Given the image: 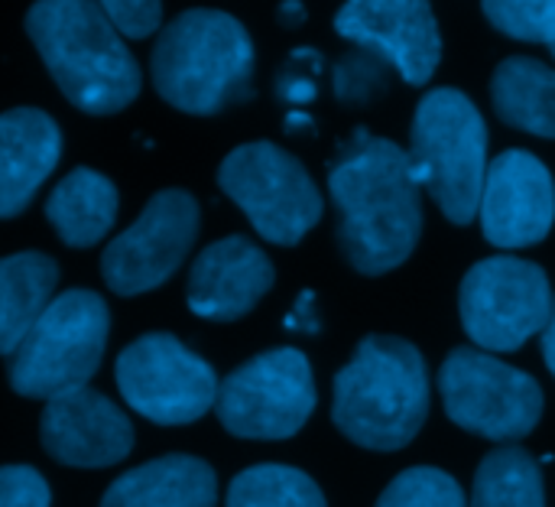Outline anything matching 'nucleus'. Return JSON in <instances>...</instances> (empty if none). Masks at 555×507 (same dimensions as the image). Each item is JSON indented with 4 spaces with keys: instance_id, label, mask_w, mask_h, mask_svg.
Here are the masks:
<instances>
[{
    "instance_id": "obj_1",
    "label": "nucleus",
    "mask_w": 555,
    "mask_h": 507,
    "mask_svg": "<svg viewBox=\"0 0 555 507\" xmlns=\"http://www.w3.org/2000/svg\"><path fill=\"white\" fill-rule=\"evenodd\" d=\"M328 192L341 215L338 244L354 270L380 277L416 251L423 189L413 179L410 153L393 140L358 130L332 166Z\"/></svg>"
},
{
    "instance_id": "obj_2",
    "label": "nucleus",
    "mask_w": 555,
    "mask_h": 507,
    "mask_svg": "<svg viewBox=\"0 0 555 507\" xmlns=\"http://www.w3.org/2000/svg\"><path fill=\"white\" fill-rule=\"evenodd\" d=\"M429 417V371L420 348L397 335H367L335 378L332 420L358 446L397 453Z\"/></svg>"
},
{
    "instance_id": "obj_3",
    "label": "nucleus",
    "mask_w": 555,
    "mask_h": 507,
    "mask_svg": "<svg viewBox=\"0 0 555 507\" xmlns=\"http://www.w3.org/2000/svg\"><path fill=\"white\" fill-rule=\"evenodd\" d=\"M26 33L62 94L85 114H117L140 94V68L101 3L42 0Z\"/></svg>"
},
{
    "instance_id": "obj_4",
    "label": "nucleus",
    "mask_w": 555,
    "mask_h": 507,
    "mask_svg": "<svg viewBox=\"0 0 555 507\" xmlns=\"http://www.w3.org/2000/svg\"><path fill=\"white\" fill-rule=\"evenodd\" d=\"M159 98L185 114H218L254 94V42L221 10H185L159 36L153 59Z\"/></svg>"
},
{
    "instance_id": "obj_5",
    "label": "nucleus",
    "mask_w": 555,
    "mask_h": 507,
    "mask_svg": "<svg viewBox=\"0 0 555 507\" xmlns=\"http://www.w3.org/2000/svg\"><path fill=\"white\" fill-rule=\"evenodd\" d=\"M410 169L442 215L468 225L481 208L488 176V127L475 101L459 88L429 91L413 117Z\"/></svg>"
},
{
    "instance_id": "obj_6",
    "label": "nucleus",
    "mask_w": 555,
    "mask_h": 507,
    "mask_svg": "<svg viewBox=\"0 0 555 507\" xmlns=\"http://www.w3.org/2000/svg\"><path fill=\"white\" fill-rule=\"evenodd\" d=\"M107 303L91 290H68L49 303L20 348L10 355V388L33 401H52L88 388L107 348Z\"/></svg>"
},
{
    "instance_id": "obj_7",
    "label": "nucleus",
    "mask_w": 555,
    "mask_h": 507,
    "mask_svg": "<svg viewBox=\"0 0 555 507\" xmlns=\"http://www.w3.org/2000/svg\"><path fill=\"white\" fill-rule=\"evenodd\" d=\"M218 186L270 244H299L322 218V195L306 166L270 140L231 150L218 169Z\"/></svg>"
},
{
    "instance_id": "obj_8",
    "label": "nucleus",
    "mask_w": 555,
    "mask_h": 507,
    "mask_svg": "<svg viewBox=\"0 0 555 507\" xmlns=\"http://www.w3.org/2000/svg\"><path fill=\"white\" fill-rule=\"evenodd\" d=\"M439 391L455 427L494 440L517 443L530 436L543 417L540 384L478 348H455L439 368Z\"/></svg>"
},
{
    "instance_id": "obj_9",
    "label": "nucleus",
    "mask_w": 555,
    "mask_h": 507,
    "mask_svg": "<svg viewBox=\"0 0 555 507\" xmlns=\"http://www.w3.org/2000/svg\"><path fill=\"white\" fill-rule=\"evenodd\" d=\"M553 287L540 264L498 254L478 261L459 293L462 326L485 352H517L553 316Z\"/></svg>"
},
{
    "instance_id": "obj_10",
    "label": "nucleus",
    "mask_w": 555,
    "mask_h": 507,
    "mask_svg": "<svg viewBox=\"0 0 555 507\" xmlns=\"http://www.w3.org/2000/svg\"><path fill=\"white\" fill-rule=\"evenodd\" d=\"M312 410V368L296 348H273L244 362L221 381L215 401L221 427L241 440H289Z\"/></svg>"
},
{
    "instance_id": "obj_11",
    "label": "nucleus",
    "mask_w": 555,
    "mask_h": 507,
    "mask_svg": "<svg viewBox=\"0 0 555 507\" xmlns=\"http://www.w3.org/2000/svg\"><path fill=\"white\" fill-rule=\"evenodd\" d=\"M117 388L130 410L159 423L182 427L205 417L218 401L215 368L169 332H150L117 355Z\"/></svg>"
},
{
    "instance_id": "obj_12",
    "label": "nucleus",
    "mask_w": 555,
    "mask_h": 507,
    "mask_svg": "<svg viewBox=\"0 0 555 507\" xmlns=\"http://www.w3.org/2000/svg\"><path fill=\"white\" fill-rule=\"evenodd\" d=\"M198 202L189 192H156L140 218L104 248V283L117 296H140L163 287L189 257L198 238Z\"/></svg>"
},
{
    "instance_id": "obj_13",
    "label": "nucleus",
    "mask_w": 555,
    "mask_h": 507,
    "mask_svg": "<svg viewBox=\"0 0 555 507\" xmlns=\"http://www.w3.org/2000/svg\"><path fill=\"white\" fill-rule=\"evenodd\" d=\"M555 221V182L546 163L527 150H504L488 163L481 228L494 248L540 244Z\"/></svg>"
},
{
    "instance_id": "obj_14",
    "label": "nucleus",
    "mask_w": 555,
    "mask_h": 507,
    "mask_svg": "<svg viewBox=\"0 0 555 507\" xmlns=\"http://www.w3.org/2000/svg\"><path fill=\"white\" fill-rule=\"evenodd\" d=\"M338 36L380 52L406 85H426L442 59V36L429 3L420 0H354L335 16Z\"/></svg>"
},
{
    "instance_id": "obj_15",
    "label": "nucleus",
    "mask_w": 555,
    "mask_h": 507,
    "mask_svg": "<svg viewBox=\"0 0 555 507\" xmlns=\"http://www.w3.org/2000/svg\"><path fill=\"white\" fill-rule=\"evenodd\" d=\"M39 440L42 449L62 466L107 469L130 456L133 427L117 404L91 388H81L46 401Z\"/></svg>"
},
{
    "instance_id": "obj_16",
    "label": "nucleus",
    "mask_w": 555,
    "mask_h": 507,
    "mask_svg": "<svg viewBox=\"0 0 555 507\" xmlns=\"http://www.w3.org/2000/svg\"><path fill=\"white\" fill-rule=\"evenodd\" d=\"M270 257L247 238L231 235L208 244L189 274V309L211 322L247 316L273 287Z\"/></svg>"
},
{
    "instance_id": "obj_17",
    "label": "nucleus",
    "mask_w": 555,
    "mask_h": 507,
    "mask_svg": "<svg viewBox=\"0 0 555 507\" xmlns=\"http://www.w3.org/2000/svg\"><path fill=\"white\" fill-rule=\"evenodd\" d=\"M62 153L59 124L39 107L0 114V218L20 215L49 179Z\"/></svg>"
},
{
    "instance_id": "obj_18",
    "label": "nucleus",
    "mask_w": 555,
    "mask_h": 507,
    "mask_svg": "<svg viewBox=\"0 0 555 507\" xmlns=\"http://www.w3.org/2000/svg\"><path fill=\"white\" fill-rule=\"evenodd\" d=\"M215 469L195 456H163L124 472L101 507H215Z\"/></svg>"
},
{
    "instance_id": "obj_19",
    "label": "nucleus",
    "mask_w": 555,
    "mask_h": 507,
    "mask_svg": "<svg viewBox=\"0 0 555 507\" xmlns=\"http://www.w3.org/2000/svg\"><path fill=\"white\" fill-rule=\"evenodd\" d=\"M59 264L39 251L0 257V355H13L52 303Z\"/></svg>"
},
{
    "instance_id": "obj_20",
    "label": "nucleus",
    "mask_w": 555,
    "mask_h": 507,
    "mask_svg": "<svg viewBox=\"0 0 555 507\" xmlns=\"http://www.w3.org/2000/svg\"><path fill=\"white\" fill-rule=\"evenodd\" d=\"M46 218L68 248H94L117 218V189L107 176L78 166L49 192Z\"/></svg>"
},
{
    "instance_id": "obj_21",
    "label": "nucleus",
    "mask_w": 555,
    "mask_h": 507,
    "mask_svg": "<svg viewBox=\"0 0 555 507\" xmlns=\"http://www.w3.org/2000/svg\"><path fill=\"white\" fill-rule=\"evenodd\" d=\"M491 101L504 124L555 140V68L533 55H511L494 68Z\"/></svg>"
},
{
    "instance_id": "obj_22",
    "label": "nucleus",
    "mask_w": 555,
    "mask_h": 507,
    "mask_svg": "<svg viewBox=\"0 0 555 507\" xmlns=\"http://www.w3.org/2000/svg\"><path fill=\"white\" fill-rule=\"evenodd\" d=\"M472 507H546L537 459L517 446L488 453L475 472Z\"/></svg>"
},
{
    "instance_id": "obj_23",
    "label": "nucleus",
    "mask_w": 555,
    "mask_h": 507,
    "mask_svg": "<svg viewBox=\"0 0 555 507\" xmlns=\"http://www.w3.org/2000/svg\"><path fill=\"white\" fill-rule=\"evenodd\" d=\"M228 507H328L322 489L293 466H254L234 476Z\"/></svg>"
},
{
    "instance_id": "obj_24",
    "label": "nucleus",
    "mask_w": 555,
    "mask_h": 507,
    "mask_svg": "<svg viewBox=\"0 0 555 507\" xmlns=\"http://www.w3.org/2000/svg\"><path fill=\"white\" fill-rule=\"evenodd\" d=\"M377 507H465V492L449 472L416 466L387 485Z\"/></svg>"
},
{
    "instance_id": "obj_25",
    "label": "nucleus",
    "mask_w": 555,
    "mask_h": 507,
    "mask_svg": "<svg viewBox=\"0 0 555 507\" xmlns=\"http://www.w3.org/2000/svg\"><path fill=\"white\" fill-rule=\"evenodd\" d=\"M485 16L494 29L520 42H550L555 29V0H504L485 3Z\"/></svg>"
},
{
    "instance_id": "obj_26",
    "label": "nucleus",
    "mask_w": 555,
    "mask_h": 507,
    "mask_svg": "<svg viewBox=\"0 0 555 507\" xmlns=\"http://www.w3.org/2000/svg\"><path fill=\"white\" fill-rule=\"evenodd\" d=\"M52 495L33 466H0V507H49Z\"/></svg>"
},
{
    "instance_id": "obj_27",
    "label": "nucleus",
    "mask_w": 555,
    "mask_h": 507,
    "mask_svg": "<svg viewBox=\"0 0 555 507\" xmlns=\"http://www.w3.org/2000/svg\"><path fill=\"white\" fill-rule=\"evenodd\" d=\"M101 7L120 39H146L163 23V7L156 0H107Z\"/></svg>"
},
{
    "instance_id": "obj_28",
    "label": "nucleus",
    "mask_w": 555,
    "mask_h": 507,
    "mask_svg": "<svg viewBox=\"0 0 555 507\" xmlns=\"http://www.w3.org/2000/svg\"><path fill=\"white\" fill-rule=\"evenodd\" d=\"M543 358H546V365H550V371H553L555 378V300L553 316H550V322H546V329H543Z\"/></svg>"
},
{
    "instance_id": "obj_29",
    "label": "nucleus",
    "mask_w": 555,
    "mask_h": 507,
    "mask_svg": "<svg viewBox=\"0 0 555 507\" xmlns=\"http://www.w3.org/2000/svg\"><path fill=\"white\" fill-rule=\"evenodd\" d=\"M546 46H550V52L555 55V29H553V36H550V42H546Z\"/></svg>"
}]
</instances>
